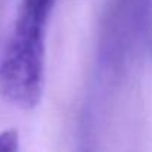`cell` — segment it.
Returning a JSON list of instances; mask_svg holds the SVG:
<instances>
[{
  "instance_id": "1",
  "label": "cell",
  "mask_w": 152,
  "mask_h": 152,
  "mask_svg": "<svg viewBox=\"0 0 152 152\" xmlns=\"http://www.w3.org/2000/svg\"><path fill=\"white\" fill-rule=\"evenodd\" d=\"M55 1L21 0L0 52V95L19 109H33L42 101L46 27Z\"/></svg>"
},
{
  "instance_id": "2",
  "label": "cell",
  "mask_w": 152,
  "mask_h": 152,
  "mask_svg": "<svg viewBox=\"0 0 152 152\" xmlns=\"http://www.w3.org/2000/svg\"><path fill=\"white\" fill-rule=\"evenodd\" d=\"M152 0H106L102 16L99 59L118 71L136 56L148 34Z\"/></svg>"
},
{
  "instance_id": "3",
  "label": "cell",
  "mask_w": 152,
  "mask_h": 152,
  "mask_svg": "<svg viewBox=\"0 0 152 152\" xmlns=\"http://www.w3.org/2000/svg\"><path fill=\"white\" fill-rule=\"evenodd\" d=\"M19 136L15 129H7L0 133V152H18Z\"/></svg>"
}]
</instances>
